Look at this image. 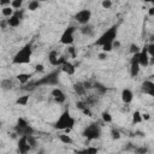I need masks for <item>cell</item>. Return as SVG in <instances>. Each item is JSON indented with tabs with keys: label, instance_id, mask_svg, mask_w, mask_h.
Returning a JSON list of instances; mask_svg holds the SVG:
<instances>
[{
	"label": "cell",
	"instance_id": "obj_24",
	"mask_svg": "<svg viewBox=\"0 0 154 154\" xmlns=\"http://www.w3.org/2000/svg\"><path fill=\"white\" fill-rule=\"evenodd\" d=\"M101 118H102V120H103L105 123H112V120H113L112 114H111L109 112H107V111H103V112L101 113Z\"/></svg>",
	"mask_w": 154,
	"mask_h": 154
},
{
	"label": "cell",
	"instance_id": "obj_9",
	"mask_svg": "<svg viewBox=\"0 0 154 154\" xmlns=\"http://www.w3.org/2000/svg\"><path fill=\"white\" fill-rule=\"evenodd\" d=\"M138 64L141 67H147L150 65V55L147 52V48H142L138 53Z\"/></svg>",
	"mask_w": 154,
	"mask_h": 154
},
{
	"label": "cell",
	"instance_id": "obj_11",
	"mask_svg": "<svg viewBox=\"0 0 154 154\" xmlns=\"http://www.w3.org/2000/svg\"><path fill=\"white\" fill-rule=\"evenodd\" d=\"M141 88H142V91L152 97H154V82L152 79H147L144 82H142L141 84Z\"/></svg>",
	"mask_w": 154,
	"mask_h": 154
},
{
	"label": "cell",
	"instance_id": "obj_18",
	"mask_svg": "<svg viewBox=\"0 0 154 154\" xmlns=\"http://www.w3.org/2000/svg\"><path fill=\"white\" fill-rule=\"evenodd\" d=\"M13 13H14V10H13L11 6H5V7L1 8V14H2L5 18H10Z\"/></svg>",
	"mask_w": 154,
	"mask_h": 154
},
{
	"label": "cell",
	"instance_id": "obj_4",
	"mask_svg": "<svg viewBox=\"0 0 154 154\" xmlns=\"http://www.w3.org/2000/svg\"><path fill=\"white\" fill-rule=\"evenodd\" d=\"M75 32H76V26H73V25L67 26L60 36V43L66 45V46L72 45L75 41Z\"/></svg>",
	"mask_w": 154,
	"mask_h": 154
},
{
	"label": "cell",
	"instance_id": "obj_5",
	"mask_svg": "<svg viewBox=\"0 0 154 154\" xmlns=\"http://www.w3.org/2000/svg\"><path fill=\"white\" fill-rule=\"evenodd\" d=\"M83 136L89 140V141H93V140H97L100 136H101V129L99 125L96 124H91L89 126H87L83 131Z\"/></svg>",
	"mask_w": 154,
	"mask_h": 154
},
{
	"label": "cell",
	"instance_id": "obj_33",
	"mask_svg": "<svg viewBox=\"0 0 154 154\" xmlns=\"http://www.w3.org/2000/svg\"><path fill=\"white\" fill-rule=\"evenodd\" d=\"M106 58H107V53L102 52V53L99 54V59H100V60H103V59H106Z\"/></svg>",
	"mask_w": 154,
	"mask_h": 154
},
{
	"label": "cell",
	"instance_id": "obj_2",
	"mask_svg": "<svg viewBox=\"0 0 154 154\" xmlns=\"http://www.w3.org/2000/svg\"><path fill=\"white\" fill-rule=\"evenodd\" d=\"M75 124H76V119L70 114L69 111H65L61 113V116L55 122V128L59 130H64L66 131V134H69V131L73 129Z\"/></svg>",
	"mask_w": 154,
	"mask_h": 154
},
{
	"label": "cell",
	"instance_id": "obj_12",
	"mask_svg": "<svg viewBox=\"0 0 154 154\" xmlns=\"http://www.w3.org/2000/svg\"><path fill=\"white\" fill-rule=\"evenodd\" d=\"M51 95H52V97L54 99V101L58 102V103H63V102L66 101V95L64 94V91H63L60 88H54V89L51 91Z\"/></svg>",
	"mask_w": 154,
	"mask_h": 154
},
{
	"label": "cell",
	"instance_id": "obj_1",
	"mask_svg": "<svg viewBox=\"0 0 154 154\" xmlns=\"http://www.w3.org/2000/svg\"><path fill=\"white\" fill-rule=\"evenodd\" d=\"M117 41V26H111L109 29H107L96 41L95 45L100 46L102 48V52L108 53L111 52L114 47L113 43Z\"/></svg>",
	"mask_w": 154,
	"mask_h": 154
},
{
	"label": "cell",
	"instance_id": "obj_39",
	"mask_svg": "<svg viewBox=\"0 0 154 154\" xmlns=\"http://www.w3.org/2000/svg\"><path fill=\"white\" fill-rule=\"evenodd\" d=\"M35 154H42V153H35Z\"/></svg>",
	"mask_w": 154,
	"mask_h": 154
},
{
	"label": "cell",
	"instance_id": "obj_31",
	"mask_svg": "<svg viewBox=\"0 0 154 154\" xmlns=\"http://www.w3.org/2000/svg\"><path fill=\"white\" fill-rule=\"evenodd\" d=\"M147 52H148V54L150 55V57H154V43H149L147 47Z\"/></svg>",
	"mask_w": 154,
	"mask_h": 154
},
{
	"label": "cell",
	"instance_id": "obj_38",
	"mask_svg": "<svg viewBox=\"0 0 154 154\" xmlns=\"http://www.w3.org/2000/svg\"><path fill=\"white\" fill-rule=\"evenodd\" d=\"M152 81H153V82H154V75H153V76H152Z\"/></svg>",
	"mask_w": 154,
	"mask_h": 154
},
{
	"label": "cell",
	"instance_id": "obj_34",
	"mask_svg": "<svg viewBox=\"0 0 154 154\" xmlns=\"http://www.w3.org/2000/svg\"><path fill=\"white\" fill-rule=\"evenodd\" d=\"M35 70H36L37 72H38V71H40V72H42V71L45 70V67H43V65H42V64H40V65H36V69H35Z\"/></svg>",
	"mask_w": 154,
	"mask_h": 154
},
{
	"label": "cell",
	"instance_id": "obj_14",
	"mask_svg": "<svg viewBox=\"0 0 154 154\" xmlns=\"http://www.w3.org/2000/svg\"><path fill=\"white\" fill-rule=\"evenodd\" d=\"M57 76H58V73L57 72H53V73H51V75H48V76H46V77H43L40 82H37L36 84H55L57 83Z\"/></svg>",
	"mask_w": 154,
	"mask_h": 154
},
{
	"label": "cell",
	"instance_id": "obj_10",
	"mask_svg": "<svg viewBox=\"0 0 154 154\" xmlns=\"http://www.w3.org/2000/svg\"><path fill=\"white\" fill-rule=\"evenodd\" d=\"M32 147L30 146L29 141H28V137L26 136H20L19 141H18V152L20 154H26L30 152Z\"/></svg>",
	"mask_w": 154,
	"mask_h": 154
},
{
	"label": "cell",
	"instance_id": "obj_35",
	"mask_svg": "<svg viewBox=\"0 0 154 154\" xmlns=\"http://www.w3.org/2000/svg\"><path fill=\"white\" fill-rule=\"evenodd\" d=\"M142 118H143V120H149V118H150V116H149V113H142Z\"/></svg>",
	"mask_w": 154,
	"mask_h": 154
},
{
	"label": "cell",
	"instance_id": "obj_23",
	"mask_svg": "<svg viewBox=\"0 0 154 154\" xmlns=\"http://www.w3.org/2000/svg\"><path fill=\"white\" fill-rule=\"evenodd\" d=\"M22 5H23V1H22V0H12V1H11V7H12L14 11L22 10Z\"/></svg>",
	"mask_w": 154,
	"mask_h": 154
},
{
	"label": "cell",
	"instance_id": "obj_7",
	"mask_svg": "<svg viewBox=\"0 0 154 154\" xmlns=\"http://www.w3.org/2000/svg\"><path fill=\"white\" fill-rule=\"evenodd\" d=\"M23 14H24V11L23 10H19V11H14V13L6 19L7 22V25L11 26V28H17L19 24H20V20L23 18Z\"/></svg>",
	"mask_w": 154,
	"mask_h": 154
},
{
	"label": "cell",
	"instance_id": "obj_17",
	"mask_svg": "<svg viewBox=\"0 0 154 154\" xmlns=\"http://www.w3.org/2000/svg\"><path fill=\"white\" fill-rule=\"evenodd\" d=\"M30 77H31L30 73L22 72V73H18V75H17V81H18L20 84H28V83L30 82Z\"/></svg>",
	"mask_w": 154,
	"mask_h": 154
},
{
	"label": "cell",
	"instance_id": "obj_25",
	"mask_svg": "<svg viewBox=\"0 0 154 154\" xmlns=\"http://www.w3.org/2000/svg\"><path fill=\"white\" fill-rule=\"evenodd\" d=\"M59 140H60L64 144H71V143H72V138H71L70 135H67V134L60 135V136H59Z\"/></svg>",
	"mask_w": 154,
	"mask_h": 154
},
{
	"label": "cell",
	"instance_id": "obj_19",
	"mask_svg": "<svg viewBox=\"0 0 154 154\" xmlns=\"http://www.w3.org/2000/svg\"><path fill=\"white\" fill-rule=\"evenodd\" d=\"M73 89H75V91L77 93V95H84L85 94V91H87V89H85V87H84V84L83 83H77V84H75L73 85Z\"/></svg>",
	"mask_w": 154,
	"mask_h": 154
},
{
	"label": "cell",
	"instance_id": "obj_15",
	"mask_svg": "<svg viewBox=\"0 0 154 154\" xmlns=\"http://www.w3.org/2000/svg\"><path fill=\"white\" fill-rule=\"evenodd\" d=\"M60 69H61L63 72H65V73L69 75V76H72V75L76 72V67H75V65L71 64L70 61H65V63L60 66Z\"/></svg>",
	"mask_w": 154,
	"mask_h": 154
},
{
	"label": "cell",
	"instance_id": "obj_32",
	"mask_svg": "<svg viewBox=\"0 0 154 154\" xmlns=\"http://www.w3.org/2000/svg\"><path fill=\"white\" fill-rule=\"evenodd\" d=\"M146 152H147V148H144V147L136 149V153H137V154H146Z\"/></svg>",
	"mask_w": 154,
	"mask_h": 154
},
{
	"label": "cell",
	"instance_id": "obj_8",
	"mask_svg": "<svg viewBox=\"0 0 154 154\" xmlns=\"http://www.w3.org/2000/svg\"><path fill=\"white\" fill-rule=\"evenodd\" d=\"M140 70H141V66L138 64V53H137V54H134L130 60V76L136 77L140 73Z\"/></svg>",
	"mask_w": 154,
	"mask_h": 154
},
{
	"label": "cell",
	"instance_id": "obj_37",
	"mask_svg": "<svg viewBox=\"0 0 154 154\" xmlns=\"http://www.w3.org/2000/svg\"><path fill=\"white\" fill-rule=\"evenodd\" d=\"M148 14H149V16H154V7H150V8H149Z\"/></svg>",
	"mask_w": 154,
	"mask_h": 154
},
{
	"label": "cell",
	"instance_id": "obj_16",
	"mask_svg": "<svg viewBox=\"0 0 154 154\" xmlns=\"http://www.w3.org/2000/svg\"><path fill=\"white\" fill-rule=\"evenodd\" d=\"M48 61L54 65V66H59V61H60V57L58 55V52L57 51H52L49 54H48Z\"/></svg>",
	"mask_w": 154,
	"mask_h": 154
},
{
	"label": "cell",
	"instance_id": "obj_20",
	"mask_svg": "<svg viewBox=\"0 0 154 154\" xmlns=\"http://www.w3.org/2000/svg\"><path fill=\"white\" fill-rule=\"evenodd\" d=\"M143 122V118H142V112L140 111H135L134 114H132V123L134 124H140Z\"/></svg>",
	"mask_w": 154,
	"mask_h": 154
},
{
	"label": "cell",
	"instance_id": "obj_36",
	"mask_svg": "<svg viewBox=\"0 0 154 154\" xmlns=\"http://www.w3.org/2000/svg\"><path fill=\"white\" fill-rule=\"evenodd\" d=\"M69 53L75 57V48H73V47H70V48H69Z\"/></svg>",
	"mask_w": 154,
	"mask_h": 154
},
{
	"label": "cell",
	"instance_id": "obj_30",
	"mask_svg": "<svg viewBox=\"0 0 154 154\" xmlns=\"http://www.w3.org/2000/svg\"><path fill=\"white\" fill-rule=\"evenodd\" d=\"M85 150H87V154H97V152H99L97 148L96 147H93V146L85 148Z\"/></svg>",
	"mask_w": 154,
	"mask_h": 154
},
{
	"label": "cell",
	"instance_id": "obj_29",
	"mask_svg": "<svg viewBox=\"0 0 154 154\" xmlns=\"http://www.w3.org/2000/svg\"><path fill=\"white\" fill-rule=\"evenodd\" d=\"M111 136H112L113 140H118V138H120V132H119V130H117V129H112V131H111Z\"/></svg>",
	"mask_w": 154,
	"mask_h": 154
},
{
	"label": "cell",
	"instance_id": "obj_27",
	"mask_svg": "<svg viewBox=\"0 0 154 154\" xmlns=\"http://www.w3.org/2000/svg\"><path fill=\"white\" fill-rule=\"evenodd\" d=\"M130 52H131V54L134 55V54L140 53V52H141V49H140V47H138L136 43H132V45L130 46Z\"/></svg>",
	"mask_w": 154,
	"mask_h": 154
},
{
	"label": "cell",
	"instance_id": "obj_13",
	"mask_svg": "<svg viewBox=\"0 0 154 154\" xmlns=\"http://www.w3.org/2000/svg\"><path fill=\"white\" fill-rule=\"evenodd\" d=\"M120 99H122V101H123L125 105L131 103V102H132V100H134V93H132V90H131V89H129V88L123 89V90H122Z\"/></svg>",
	"mask_w": 154,
	"mask_h": 154
},
{
	"label": "cell",
	"instance_id": "obj_22",
	"mask_svg": "<svg viewBox=\"0 0 154 154\" xmlns=\"http://www.w3.org/2000/svg\"><path fill=\"white\" fill-rule=\"evenodd\" d=\"M17 105H19V106H26L28 105V102H29V95H23V96H19L18 99H17Z\"/></svg>",
	"mask_w": 154,
	"mask_h": 154
},
{
	"label": "cell",
	"instance_id": "obj_21",
	"mask_svg": "<svg viewBox=\"0 0 154 154\" xmlns=\"http://www.w3.org/2000/svg\"><path fill=\"white\" fill-rule=\"evenodd\" d=\"M81 32L84 34V35H87V36H93V35H94V29H93V26H90V25L87 24V25L82 26Z\"/></svg>",
	"mask_w": 154,
	"mask_h": 154
},
{
	"label": "cell",
	"instance_id": "obj_3",
	"mask_svg": "<svg viewBox=\"0 0 154 154\" xmlns=\"http://www.w3.org/2000/svg\"><path fill=\"white\" fill-rule=\"evenodd\" d=\"M31 55H32V48L31 46L28 43L25 45L24 47H22L13 57L12 59V63L13 64H17V65H24V64H28L30 63L31 60Z\"/></svg>",
	"mask_w": 154,
	"mask_h": 154
},
{
	"label": "cell",
	"instance_id": "obj_28",
	"mask_svg": "<svg viewBox=\"0 0 154 154\" xmlns=\"http://www.w3.org/2000/svg\"><path fill=\"white\" fill-rule=\"evenodd\" d=\"M112 5H113V2H112L111 0H103V1L101 2V6H102L103 8H106V10L111 8V7H112Z\"/></svg>",
	"mask_w": 154,
	"mask_h": 154
},
{
	"label": "cell",
	"instance_id": "obj_26",
	"mask_svg": "<svg viewBox=\"0 0 154 154\" xmlns=\"http://www.w3.org/2000/svg\"><path fill=\"white\" fill-rule=\"evenodd\" d=\"M38 7H40V2H38L37 0H31V1H29V4H28V10H30V11L38 10Z\"/></svg>",
	"mask_w": 154,
	"mask_h": 154
},
{
	"label": "cell",
	"instance_id": "obj_6",
	"mask_svg": "<svg viewBox=\"0 0 154 154\" xmlns=\"http://www.w3.org/2000/svg\"><path fill=\"white\" fill-rule=\"evenodd\" d=\"M90 18H91V11L88 10V8H83V10L78 11V12L75 14V20H76L78 24H81L82 26L87 25V24L89 23Z\"/></svg>",
	"mask_w": 154,
	"mask_h": 154
}]
</instances>
